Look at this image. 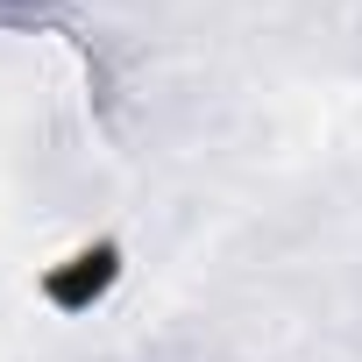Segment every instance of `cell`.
Returning a JSON list of instances; mask_svg holds the SVG:
<instances>
[{
  "label": "cell",
  "mask_w": 362,
  "mask_h": 362,
  "mask_svg": "<svg viewBox=\"0 0 362 362\" xmlns=\"http://www.w3.org/2000/svg\"><path fill=\"white\" fill-rule=\"evenodd\" d=\"M57 0H0V22H43Z\"/></svg>",
  "instance_id": "6da1fadb"
}]
</instances>
